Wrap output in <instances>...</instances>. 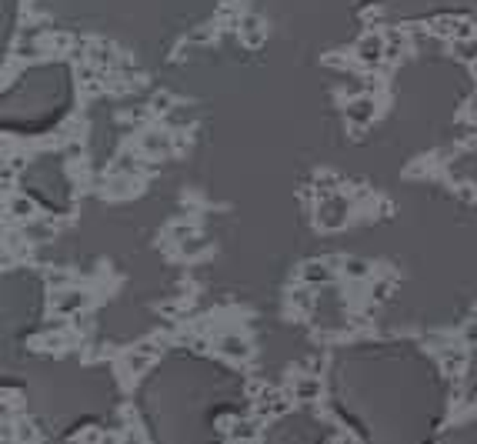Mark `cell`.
Segmentation results:
<instances>
[{
	"mask_svg": "<svg viewBox=\"0 0 477 444\" xmlns=\"http://www.w3.org/2000/svg\"><path fill=\"white\" fill-rule=\"evenodd\" d=\"M454 54H457L461 61L474 64L477 61V34L474 37H464V40H454Z\"/></svg>",
	"mask_w": 477,
	"mask_h": 444,
	"instance_id": "16",
	"label": "cell"
},
{
	"mask_svg": "<svg viewBox=\"0 0 477 444\" xmlns=\"http://www.w3.org/2000/svg\"><path fill=\"white\" fill-rule=\"evenodd\" d=\"M344 117H347V124L351 127H368L374 117H377V101L370 97L368 91L357 94V97H347V104H344Z\"/></svg>",
	"mask_w": 477,
	"mask_h": 444,
	"instance_id": "2",
	"label": "cell"
},
{
	"mask_svg": "<svg viewBox=\"0 0 477 444\" xmlns=\"http://www.w3.org/2000/svg\"><path fill=\"white\" fill-rule=\"evenodd\" d=\"M340 267H344V274L351 277V281H364V277H370V271H374V264H370L368 258H344Z\"/></svg>",
	"mask_w": 477,
	"mask_h": 444,
	"instance_id": "11",
	"label": "cell"
},
{
	"mask_svg": "<svg viewBox=\"0 0 477 444\" xmlns=\"http://www.w3.org/2000/svg\"><path fill=\"white\" fill-rule=\"evenodd\" d=\"M234 438H254V431H257V424H250V421H237L234 424Z\"/></svg>",
	"mask_w": 477,
	"mask_h": 444,
	"instance_id": "24",
	"label": "cell"
},
{
	"mask_svg": "<svg viewBox=\"0 0 477 444\" xmlns=\"http://www.w3.org/2000/svg\"><path fill=\"white\" fill-rule=\"evenodd\" d=\"M347 214H351V200L344 198V194H327L321 198L317 204V224L324 230H338L347 224Z\"/></svg>",
	"mask_w": 477,
	"mask_h": 444,
	"instance_id": "1",
	"label": "cell"
},
{
	"mask_svg": "<svg viewBox=\"0 0 477 444\" xmlns=\"http://www.w3.org/2000/svg\"><path fill=\"white\" fill-rule=\"evenodd\" d=\"M354 54L364 67H377V64L384 61V37L381 34H364L354 44Z\"/></svg>",
	"mask_w": 477,
	"mask_h": 444,
	"instance_id": "3",
	"label": "cell"
},
{
	"mask_svg": "<svg viewBox=\"0 0 477 444\" xmlns=\"http://www.w3.org/2000/svg\"><path fill=\"white\" fill-rule=\"evenodd\" d=\"M241 40H244L247 47H261L264 44V20L257 14H247L241 17Z\"/></svg>",
	"mask_w": 477,
	"mask_h": 444,
	"instance_id": "9",
	"label": "cell"
},
{
	"mask_svg": "<svg viewBox=\"0 0 477 444\" xmlns=\"http://www.w3.org/2000/svg\"><path fill=\"white\" fill-rule=\"evenodd\" d=\"M301 281L310 284V288L331 284V281H334V264H331V260H308V264L301 267Z\"/></svg>",
	"mask_w": 477,
	"mask_h": 444,
	"instance_id": "5",
	"label": "cell"
},
{
	"mask_svg": "<svg viewBox=\"0 0 477 444\" xmlns=\"http://www.w3.org/2000/svg\"><path fill=\"white\" fill-rule=\"evenodd\" d=\"M407 40H411V34H404V27H391L384 34V61L394 64L404 57V50H407Z\"/></svg>",
	"mask_w": 477,
	"mask_h": 444,
	"instance_id": "7",
	"label": "cell"
},
{
	"mask_svg": "<svg viewBox=\"0 0 477 444\" xmlns=\"http://www.w3.org/2000/svg\"><path fill=\"white\" fill-rule=\"evenodd\" d=\"M464 361H467V354H464L461 348H444V351H441V368H444L450 378H457V371L464 368Z\"/></svg>",
	"mask_w": 477,
	"mask_h": 444,
	"instance_id": "13",
	"label": "cell"
},
{
	"mask_svg": "<svg viewBox=\"0 0 477 444\" xmlns=\"http://www.w3.org/2000/svg\"><path fill=\"white\" fill-rule=\"evenodd\" d=\"M84 304H87V294L80 291V288H63V291L54 297V311H57V314H77Z\"/></svg>",
	"mask_w": 477,
	"mask_h": 444,
	"instance_id": "8",
	"label": "cell"
},
{
	"mask_svg": "<svg viewBox=\"0 0 477 444\" xmlns=\"http://www.w3.org/2000/svg\"><path fill=\"white\" fill-rule=\"evenodd\" d=\"M324 394V384L317 374H304V378H297L294 381V401H301V404H314V401H321Z\"/></svg>",
	"mask_w": 477,
	"mask_h": 444,
	"instance_id": "6",
	"label": "cell"
},
{
	"mask_svg": "<svg viewBox=\"0 0 477 444\" xmlns=\"http://www.w3.org/2000/svg\"><path fill=\"white\" fill-rule=\"evenodd\" d=\"M134 170H137V157H134V154H121L117 164H114V174H127V177H130Z\"/></svg>",
	"mask_w": 477,
	"mask_h": 444,
	"instance_id": "17",
	"label": "cell"
},
{
	"mask_svg": "<svg viewBox=\"0 0 477 444\" xmlns=\"http://www.w3.org/2000/svg\"><path fill=\"white\" fill-rule=\"evenodd\" d=\"M151 110H154V114H167V110H174V101H170V94H154V101H151Z\"/></svg>",
	"mask_w": 477,
	"mask_h": 444,
	"instance_id": "19",
	"label": "cell"
},
{
	"mask_svg": "<svg viewBox=\"0 0 477 444\" xmlns=\"http://www.w3.org/2000/svg\"><path fill=\"white\" fill-rule=\"evenodd\" d=\"M47 284H50V288H67V284H70V277L61 274V271H54V274H47Z\"/></svg>",
	"mask_w": 477,
	"mask_h": 444,
	"instance_id": "25",
	"label": "cell"
},
{
	"mask_svg": "<svg viewBox=\"0 0 477 444\" xmlns=\"http://www.w3.org/2000/svg\"><path fill=\"white\" fill-rule=\"evenodd\" d=\"M464 344H477V318L471 324H467V327H464Z\"/></svg>",
	"mask_w": 477,
	"mask_h": 444,
	"instance_id": "26",
	"label": "cell"
},
{
	"mask_svg": "<svg viewBox=\"0 0 477 444\" xmlns=\"http://www.w3.org/2000/svg\"><path fill=\"white\" fill-rule=\"evenodd\" d=\"M63 157H67V161H80V157H84V144H80V140H70V144L63 147Z\"/></svg>",
	"mask_w": 477,
	"mask_h": 444,
	"instance_id": "23",
	"label": "cell"
},
{
	"mask_svg": "<svg viewBox=\"0 0 477 444\" xmlns=\"http://www.w3.org/2000/svg\"><path fill=\"white\" fill-rule=\"evenodd\" d=\"M214 351L217 354H224V357H231V361H244L247 354H250V344H247V337L241 334H220L214 341Z\"/></svg>",
	"mask_w": 477,
	"mask_h": 444,
	"instance_id": "4",
	"label": "cell"
},
{
	"mask_svg": "<svg viewBox=\"0 0 477 444\" xmlns=\"http://www.w3.org/2000/svg\"><path fill=\"white\" fill-rule=\"evenodd\" d=\"M190 37H194V40H211V27H204V31H194Z\"/></svg>",
	"mask_w": 477,
	"mask_h": 444,
	"instance_id": "27",
	"label": "cell"
},
{
	"mask_svg": "<svg viewBox=\"0 0 477 444\" xmlns=\"http://www.w3.org/2000/svg\"><path fill=\"white\" fill-rule=\"evenodd\" d=\"M7 214L14 217V221H31V217H37V204L27 194H14V198L7 200Z\"/></svg>",
	"mask_w": 477,
	"mask_h": 444,
	"instance_id": "10",
	"label": "cell"
},
{
	"mask_svg": "<svg viewBox=\"0 0 477 444\" xmlns=\"http://www.w3.org/2000/svg\"><path fill=\"white\" fill-rule=\"evenodd\" d=\"M464 37H474V24L457 17V24H454V40H464Z\"/></svg>",
	"mask_w": 477,
	"mask_h": 444,
	"instance_id": "21",
	"label": "cell"
},
{
	"mask_svg": "<svg viewBox=\"0 0 477 444\" xmlns=\"http://www.w3.org/2000/svg\"><path fill=\"white\" fill-rule=\"evenodd\" d=\"M338 184H340V181L334 177V174H321V177L314 181V187H317V194H321V198H327V194H331Z\"/></svg>",
	"mask_w": 477,
	"mask_h": 444,
	"instance_id": "18",
	"label": "cell"
},
{
	"mask_svg": "<svg viewBox=\"0 0 477 444\" xmlns=\"http://www.w3.org/2000/svg\"><path fill=\"white\" fill-rule=\"evenodd\" d=\"M387 294H391V281H374L370 297H374V301H387Z\"/></svg>",
	"mask_w": 477,
	"mask_h": 444,
	"instance_id": "22",
	"label": "cell"
},
{
	"mask_svg": "<svg viewBox=\"0 0 477 444\" xmlns=\"http://www.w3.org/2000/svg\"><path fill=\"white\" fill-rule=\"evenodd\" d=\"M474 71H477V61H474Z\"/></svg>",
	"mask_w": 477,
	"mask_h": 444,
	"instance_id": "28",
	"label": "cell"
},
{
	"mask_svg": "<svg viewBox=\"0 0 477 444\" xmlns=\"http://www.w3.org/2000/svg\"><path fill=\"white\" fill-rule=\"evenodd\" d=\"M200 251H204V244H200L197 237H187L184 244H181V258H197Z\"/></svg>",
	"mask_w": 477,
	"mask_h": 444,
	"instance_id": "20",
	"label": "cell"
},
{
	"mask_svg": "<svg viewBox=\"0 0 477 444\" xmlns=\"http://www.w3.org/2000/svg\"><path fill=\"white\" fill-rule=\"evenodd\" d=\"M140 151L144 154H167L170 151V138L164 134V131H151V134L140 138Z\"/></svg>",
	"mask_w": 477,
	"mask_h": 444,
	"instance_id": "12",
	"label": "cell"
},
{
	"mask_svg": "<svg viewBox=\"0 0 477 444\" xmlns=\"http://www.w3.org/2000/svg\"><path fill=\"white\" fill-rule=\"evenodd\" d=\"M291 307H294V311H301V314H308L310 307H314L310 284H304V288H294V291H291Z\"/></svg>",
	"mask_w": 477,
	"mask_h": 444,
	"instance_id": "15",
	"label": "cell"
},
{
	"mask_svg": "<svg viewBox=\"0 0 477 444\" xmlns=\"http://www.w3.org/2000/svg\"><path fill=\"white\" fill-rule=\"evenodd\" d=\"M123 361H127V371H130V374H144V371L151 368L154 354H147V351H140V348H134V351L123 357Z\"/></svg>",
	"mask_w": 477,
	"mask_h": 444,
	"instance_id": "14",
	"label": "cell"
}]
</instances>
